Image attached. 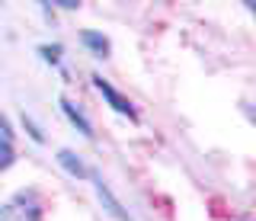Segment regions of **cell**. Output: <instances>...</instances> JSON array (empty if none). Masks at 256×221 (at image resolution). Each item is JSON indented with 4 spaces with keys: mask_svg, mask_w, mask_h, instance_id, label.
I'll use <instances>...</instances> for the list:
<instances>
[{
    "mask_svg": "<svg viewBox=\"0 0 256 221\" xmlns=\"http://www.w3.org/2000/svg\"><path fill=\"white\" fill-rule=\"evenodd\" d=\"M0 221H42V202L32 189L16 192L10 202L0 205Z\"/></svg>",
    "mask_w": 256,
    "mask_h": 221,
    "instance_id": "1",
    "label": "cell"
},
{
    "mask_svg": "<svg viewBox=\"0 0 256 221\" xmlns=\"http://www.w3.org/2000/svg\"><path fill=\"white\" fill-rule=\"evenodd\" d=\"M61 109H64V112H68V119H70V122H74V125H77V128H80V132H84V135H86V138H90V135H93V128H90V122H86V119H84V116H80V109H77V106H74V102H70V100H64V96H61Z\"/></svg>",
    "mask_w": 256,
    "mask_h": 221,
    "instance_id": "4",
    "label": "cell"
},
{
    "mask_svg": "<svg viewBox=\"0 0 256 221\" xmlns=\"http://www.w3.org/2000/svg\"><path fill=\"white\" fill-rule=\"evenodd\" d=\"M58 160L64 164V170H68V173H74V176H90V170L84 167V160H80L77 154H70V151H61V154H58Z\"/></svg>",
    "mask_w": 256,
    "mask_h": 221,
    "instance_id": "6",
    "label": "cell"
},
{
    "mask_svg": "<svg viewBox=\"0 0 256 221\" xmlns=\"http://www.w3.org/2000/svg\"><path fill=\"white\" fill-rule=\"evenodd\" d=\"M13 164V144H10V128H6V122L0 119V170L10 167Z\"/></svg>",
    "mask_w": 256,
    "mask_h": 221,
    "instance_id": "3",
    "label": "cell"
},
{
    "mask_svg": "<svg viewBox=\"0 0 256 221\" xmlns=\"http://www.w3.org/2000/svg\"><path fill=\"white\" fill-rule=\"evenodd\" d=\"M84 42L90 45L96 54H106V52H109V42H106V38H102L100 32H84Z\"/></svg>",
    "mask_w": 256,
    "mask_h": 221,
    "instance_id": "7",
    "label": "cell"
},
{
    "mask_svg": "<svg viewBox=\"0 0 256 221\" xmlns=\"http://www.w3.org/2000/svg\"><path fill=\"white\" fill-rule=\"evenodd\" d=\"M96 192H100V202L106 205V208L112 212V215H116V218H122V221H128V212H125L122 205L116 202V196H112V192H109V189L102 186V183H96Z\"/></svg>",
    "mask_w": 256,
    "mask_h": 221,
    "instance_id": "5",
    "label": "cell"
},
{
    "mask_svg": "<svg viewBox=\"0 0 256 221\" xmlns=\"http://www.w3.org/2000/svg\"><path fill=\"white\" fill-rule=\"evenodd\" d=\"M93 84L100 86V93H102V96H106V100H109V102H112V106H116V109H118V112H122V116H128V119H138V116H134V109H132V102L118 96V93L112 90V84H106V80H102L100 74L93 77Z\"/></svg>",
    "mask_w": 256,
    "mask_h": 221,
    "instance_id": "2",
    "label": "cell"
}]
</instances>
